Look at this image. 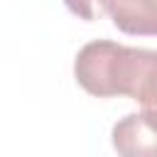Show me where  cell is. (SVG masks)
Listing matches in <instances>:
<instances>
[{
  "instance_id": "2",
  "label": "cell",
  "mask_w": 157,
  "mask_h": 157,
  "mask_svg": "<svg viewBox=\"0 0 157 157\" xmlns=\"http://www.w3.org/2000/svg\"><path fill=\"white\" fill-rule=\"evenodd\" d=\"M113 147L125 157H157V125L142 113H130L113 125Z\"/></svg>"
},
{
  "instance_id": "4",
  "label": "cell",
  "mask_w": 157,
  "mask_h": 157,
  "mask_svg": "<svg viewBox=\"0 0 157 157\" xmlns=\"http://www.w3.org/2000/svg\"><path fill=\"white\" fill-rule=\"evenodd\" d=\"M64 5L86 22H93L103 12H108V0H64Z\"/></svg>"
},
{
  "instance_id": "3",
  "label": "cell",
  "mask_w": 157,
  "mask_h": 157,
  "mask_svg": "<svg viewBox=\"0 0 157 157\" xmlns=\"http://www.w3.org/2000/svg\"><path fill=\"white\" fill-rule=\"evenodd\" d=\"M113 25L135 37H157V0H108Z\"/></svg>"
},
{
  "instance_id": "1",
  "label": "cell",
  "mask_w": 157,
  "mask_h": 157,
  "mask_svg": "<svg viewBox=\"0 0 157 157\" xmlns=\"http://www.w3.org/2000/svg\"><path fill=\"white\" fill-rule=\"evenodd\" d=\"M74 76L91 96H128L137 101L142 108L140 113L157 125V49L96 39L76 54Z\"/></svg>"
}]
</instances>
